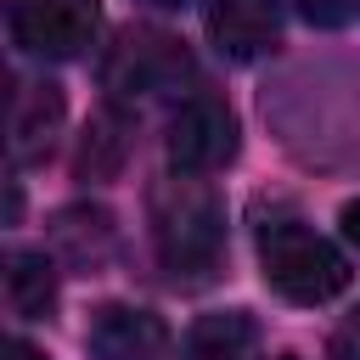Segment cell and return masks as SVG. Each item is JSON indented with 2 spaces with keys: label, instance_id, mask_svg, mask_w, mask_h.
Instances as JSON below:
<instances>
[{
  "label": "cell",
  "instance_id": "obj_5",
  "mask_svg": "<svg viewBox=\"0 0 360 360\" xmlns=\"http://www.w3.org/2000/svg\"><path fill=\"white\" fill-rule=\"evenodd\" d=\"M191 79V56L174 34L158 28H129L118 51L107 56V90L112 96H163Z\"/></svg>",
  "mask_w": 360,
  "mask_h": 360
},
{
  "label": "cell",
  "instance_id": "obj_13",
  "mask_svg": "<svg viewBox=\"0 0 360 360\" xmlns=\"http://www.w3.org/2000/svg\"><path fill=\"white\" fill-rule=\"evenodd\" d=\"M0 360H45V349H34V343H22V338H6V332H0Z\"/></svg>",
  "mask_w": 360,
  "mask_h": 360
},
{
  "label": "cell",
  "instance_id": "obj_1",
  "mask_svg": "<svg viewBox=\"0 0 360 360\" xmlns=\"http://www.w3.org/2000/svg\"><path fill=\"white\" fill-rule=\"evenodd\" d=\"M152 242L174 281L197 287L219 270L225 253V208L197 174H174L152 191Z\"/></svg>",
  "mask_w": 360,
  "mask_h": 360
},
{
  "label": "cell",
  "instance_id": "obj_2",
  "mask_svg": "<svg viewBox=\"0 0 360 360\" xmlns=\"http://www.w3.org/2000/svg\"><path fill=\"white\" fill-rule=\"evenodd\" d=\"M259 270L287 304H332L349 287V259L309 231L304 219H264L259 225Z\"/></svg>",
  "mask_w": 360,
  "mask_h": 360
},
{
  "label": "cell",
  "instance_id": "obj_10",
  "mask_svg": "<svg viewBox=\"0 0 360 360\" xmlns=\"http://www.w3.org/2000/svg\"><path fill=\"white\" fill-rule=\"evenodd\" d=\"M253 354H259V326L242 309L202 315L186 332V360H253Z\"/></svg>",
  "mask_w": 360,
  "mask_h": 360
},
{
  "label": "cell",
  "instance_id": "obj_15",
  "mask_svg": "<svg viewBox=\"0 0 360 360\" xmlns=\"http://www.w3.org/2000/svg\"><path fill=\"white\" fill-rule=\"evenodd\" d=\"M281 360H292V354H281Z\"/></svg>",
  "mask_w": 360,
  "mask_h": 360
},
{
  "label": "cell",
  "instance_id": "obj_4",
  "mask_svg": "<svg viewBox=\"0 0 360 360\" xmlns=\"http://www.w3.org/2000/svg\"><path fill=\"white\" fill-rule=\"evenodd\" d=\"M101 34V0H11V39L28 56L73 62Z\"/></svg>",
  "mask_w": 360,
  "mask_h": 360
},
{
  "label": "cell",
  "instance_id": "obj_14",
  "mask_svg": "<svg viewBox=\"0 0 360 360\" xmlns=\"http://www.w3.org/2000/svg\"><path fill=\"white\" fill-rule=\"evenodd\" d=\"M146 6H163V11H174V6H191V0H146Z\"/></svg>",
  "mask_w": 360,
  "mask_h": 360
},
{
  "label": "cell",
  "instance_id": "obj_3",
  "mask_svg": "<svg viewBox=\"0 0 360 360\" xmlns=\"http://www.w3.org/2000/svg\"><path fill=\"white\" fill-rule=\"evenodd\" d=\"M62 90L51 79H11L0 90V152L6 163L17 169H34L56 152V135H62Z\"/></svg>",
  "mask_w": 360,
  "mask_h": 360
},
{
  "label": "cell",
  "instance_id": "obj_7",
  "mask_svg": "<svg viewBox=\"0 0 360 360\" xmlns=\"http://www.w3.org/2000/svg\"><path fill=\"white\" fill-rule=\"evenodd\" d=\"M84 349H90V360H169L174 354L169 326L152 309H135V304L96 309V321L84 332Z\"/></svg>",
  "mask_w": 360,
  "mask_h": 360
},
{
  "label": "cell",
  "instance_id": "obj_6",
  "mask_svg": "<svg viewBox=\"0 0 360 360\" xmlns=\"http://www.w3.org/2000/svg\"><path fill=\"white\" fill-rule=\"evenodd\" d=\"M236 158V112L214 96H197L169 124V169L174 174H214Z\"/></svg>",
  "mask_w": 360,
  "mask_h": 360
},
{
  "label": "cell",
  "instance_id": "obj_12",
  "mask_svg": "<svg viewBox=\"0 0 360 360\" xmlns=\"http://www.w3.org/2000/svg\"><path fill=\"white\" fill-rule=\"evenodd\" d=\"M292 6H298V17L315 22V28H349L354 11H360V0H292Z\"/></svg>",
  "mask_w": 360,
  "mask_h": 360
},
{
  "label": "cell",
  "instance_id": "obj_8",
  "mask_svg": "<svg viewBox=\"0 0 360 360\" xmlns=\"http://www.w3.org/2000/svg\"><path fill=\"white\" fill-rule=\"evenodd\" d=\"M208 39L231 62H253L281 39L276 0H208Z\"/></svg>",
  "mask_w": 360,
  "mask_h": 360
},
{
  "label": "cell",
  "instance_id": "obj_11",
  "mask_svg": "<svg viewBox=\"0 0 360 360\" xmlns=\"http://www.w3.org/2000/svg\"><path fill=\"white\" fill-rule=\"evenodd\" d=\"M118 158H124V118H118V112H101V118L90 124V135H84L79 174L101 180V174H112V169H118Z\"/></svg>",
  "mask_w": 360,
  "mask_h": 360
},
{
  "label": "cell",
  "instance_id": "obj_9",
  "mask_svg": "<svg viewBox=\"0 0 360 360\" xmlns=\"http://www.w3.org/2000/svg\"><path fill=\"white\" fill-rule=\"evenodd\" d=\"M51 304H56V264L45 253L0 259V309L39 321V315H51Z\"/></svg>",
  "mask_w": 360,
  "mask_h": 360
}]
</instances>
